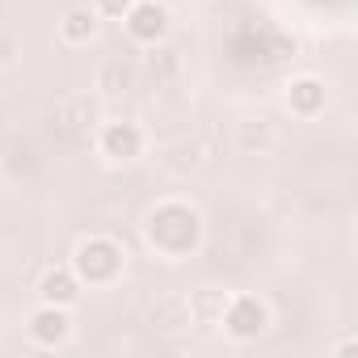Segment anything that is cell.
<instances>
[{
	"label": "cell",
	"instance_id": "cell-1",
	"mask_svg": "<svg viewBox=\"0 0 358 358\" xmlns=\"http://www.w3.org/2000/svg\"><path fill=\"white\" fill-rule=\"evenodd\" d=\"M131 22H135L131 30H135L139 38H156V34L164 30V13H160L156 5H143V9H135V17H131Z\"/></svg>",
	"mask_w": 358,
	"mask_h": 358
}]
</instances>
